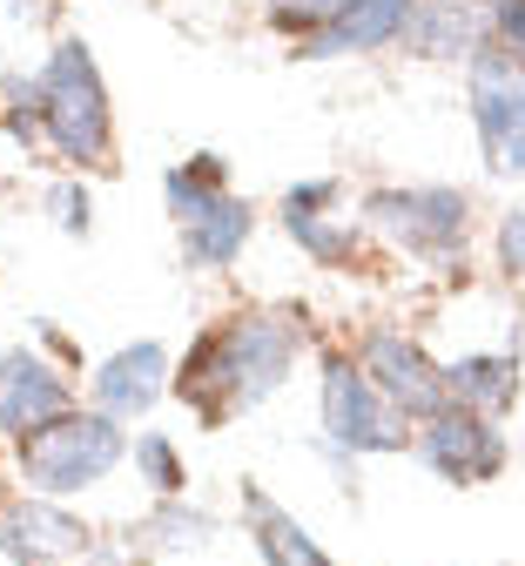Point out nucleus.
I'll list each match as a JSON object with an SVG mask.
<instances>
[{
  "label": "nucleus",
  "instance_id": "obj_9",
  "mask_svg": "<svg viewBox=\"0 0 525 566\" xmlns=\"http://www.w3.org/2000/svg\"><path fill=\"white\" fill-rule=\"evenodd\" d=\"M61 411H74V385L61 365H48L34 344L0 350V439H28L41 424H54Z\"/></svg>",
  "mask_w": 525,
  "mask_h": 566
},
{
  "label": "nucleus",
  "instance_id": "obj_22",
  "mask_svg": "<svg viewBox=\"0 0 525 566\" xmlns=\"http://www.w3.org/2000/svg\"><path fill=\"white\" fill-rule=\"evenodd\" d=\"M88 189H82V176H67V182H54L48 189V217H54V230L61 237H88Z\"/></svg>",
  "mask_w": 525,
  "mask_h": 566
},
{
  "label": "nucleus",
  "instance_id": "obj_10",
  "mask_svg": "<svg viewBox=\"0 0 525 566\" xmlns=\"http://www.w3.org/2000/svg\"><path fill=\"white\" fill-rule=\"evenodd\" d=\"M411 21H418V0H344V8H337V14H330V21H324L317 34L290 41V54H296V61L391 54V48H405Z\"/></svg>",
  "mask_w": 525,
  "mask_h": 566
},
{
  "label": "nucleus",
  "instance_id": "obj_14",
  "mask_svg": "<svg viewBox=\"0 0 525 566\" xmlns=\"http://www.w3.org/2000/svg\"><path fill=\"white\" fill-rule=\"evenodd\" d=\"M444 378H452V405L479 418H505L518 398V350H465V358L444 365Z\"/></svg>",
  "mask_w": 525,
  "mask_h": 566
},
{
  "label": "nucleus",
  "instance_id": "obj_8",
  "mask_svg": "<svg viewBox=\"0 0 525 566\" xmlns=\"http://www.w3.org/2000/svg\"><path fill=\"white\" fill-rule=\"evenodd\" d=\"M357 365L370 371V385H378L411 424H424V418H438L444 405H452V378H444V365L431 358L418 337H405V331H385V324L364 331Z\"/></svg>",
  "mask_w": 525,
  "mask_h": 566
},
{
  "label": "nucleus",
  "instance_id": "obj_3",
  "mask_svg": "<svg viewBox=\"0 0 525 566\" xmlns=\"http://www.w3.org/2000/svg\"><path fill=\"white\" fill-rule=\"evenodd\" d=\"M14 459H21V485L28 492H41V500H67V492L102 485L128 459V439H122V418L88 405V411H61L54 424L28 432L14 446Z\"/></svg>",
  "mask_w": 525,
  "mask_h": 566
},
{
  "label": "nucleus",
  "instance_id": "obj_20",
  "mask_svg": "<svg viewBox=\"0 0 525 566\" xmlns=\"http://www.w3.org/2000/svg\"><path fill=\"white\" fill-rule=\"evenodd\" d=\"M156 539H162L169 553H196V546H209V539H216V520H209L202 506L162 500V513H156Z\"/></svg>",
  "mask_w": 525,
  "mask_h": 566
},
{
  "label": "nucleus",
  "instance_id": "obj_15",
  "mask_svg": "<svg viewBox=\"0 0 525 566\" xmlns=\"http://www.w3.org/2000/svg\"><path fill=\"white\" fill-rule=\"evenodd\" d=\"M243 520H250V539H256V553H263V566H337L304 526H296L270 492H256V485H243Z\"/></svg>",
  "mask_w": 525,
  "mask_h": 566
},
{
  "label": "nucleus",
  "instance_id": "obj_24",
  "mask_svg": "<svg viewBox=\"0 0 525 566\" xmlns=\"http://www.w3.org/2000/svg\"><path fill=\"white\" fill-rule=\"evenodd\" d=\"M492 48L525 61V0H492Z\"/></svg>",
  "mask_w": 525,
  "mask_h": 566
},
{
  "label": "nucleus",
  "instance_id": "obj_1",
  "mask_svg": "<svg viewBox=\"0 0 525 566\" xmlns=\"http://www.w3.org/2000/svg\"><path fill=\"white\" fill-rule=\"evenodd\" d=\"M296 350H304V331L283 311H243L230 324H216L176 371V398L202 418V424H222V418H243L256 411L263 398L283 391Z\"/></svg>",
  "mask_w": 525,
  "mask_h": 566
},
{
  "label": "nucleus",
  "instance_id": "obj_5",
  "mask_svg": "<svg viewBox=\"0 0 525 566\" xmlns=\"http://www.w3.org/2000/svg\"><path fill=\"white\" fill-rule=\"evenodd\" d=\"M324 446L344 452V459H364V452H405L411 432H405V411L370 385V371L357 358H344V350H330L324 358Z\"/></svg>",
  "mask_w": 525,
  "mask_h": 566
},
{
  "label": "nucleus",
  "instance_id": "obj_19",
  "mask_svg": "<svg viewBox=\"0 0 525 566\" xmlns=\"http://www.w3.org/2000/svg\"><path fill=\"white\" fill-rule=\"evenodd\" d=\"M135 472H141V485L156 492V500H182V485H189L182 452H176V439H162V432H141V439H135Z\"/></svg>",
  "mask_w": 525,
  "mask_h": 566
},
{
  "label": "nucleus",
  "instance_id": "obj_25",
  "mask_svg": "<svg viewBox=\"0 0 525 566\" xmlns=\"http://www.w3.org/2000/svg\"><path fill=\"white\" fill-rule=\"evenodd\" d=\"M498 263L512 276H525V209H505L498 217Z\"/></svg>",
  "mask_w": 525,
  "mask_h": 566
},
{
  "label": "nucleus",
  "instance_id": "obj_11",
  "mask_svg": "<svg viewBox=\"0 0 525 566\" xmlns=\"http://www.w3.org/2000/svg\"><path fill=\"white\" fill-rule=\"evenodd\" d=\"M162 391H176V371H169V350L156 344V337H141V344H122L115 358H102L95 365V378H88V398H95V411H108V418H141V411H156V398Z\"/></svg>",
  "mask_w": 525,
  "mask_h": 566
},
{
  "label": "nucleus",
  "instance_id": "obj_4",
  "mask_svg": "<svg viewBox=\"0 0 525 566\" xmlns=\"http://www.w3.org/2000/svg\"><path fill=\"white\" fill-rule=\"evenodd\" d=\"M364 223L385 230L405 256L424 263H459L472 243V196L452 182H411V189H370Z\"/></svg>",
  "mask_w": 525,
  "mask_h": 566
},
{
  "label": "nucleus",
  "instance_id": "obj_21",
  "mask_svg": "<svg viewBox=\"0 0 525 566\" xmlns=\"http://www.w3.org/2000/svg\"><path fill=\"white\" fill-rule=\"evenodd\" d=\"M337 8H344V0H270L263 14H270V28H276L283 41H304V34H317Z\"/></svg>",
  "mask_w": 525,
  "mask_h": 566
},
{
  "label": "nucleus",
  "instance_id": "obj_23",
  "mask_svg": "<svg viewBox=\"0 0 525 566\" xmlns=\"http://www.w3.org/2000/svg\"><path fill=\"white\" fill-rule=\"evenodd\" d=\"M337 202H344V182H337V176H317V182L283 189V209H276V217H324V209H337Z\"/></svg>",
  "mask_w": 525,
  "mask_h": 566
},
{
  "label": "nucleus",
  "instance_id": "obj_17",
  "mask_svg": "<svg viewBox=\"0 0 525 566\" xmlns=\"http://www.w3.org/2000/svg\"><path fill=\"white\" fill-rule=\"evenodd\" d=\"M230 196V169H222V156H189V163H176L169 176H162V202H169V217L176 223H196V217H209V209Z\"/></svg>",
  "mask_w": 525,
  "mask_h": 566
},
{
  "label": "nucleus",
  "instance_id": "obj_2",
  "mask_svg": "<svg viewBox=\"0 0 525 566\" xmlns=\"http://www.w3.org/2000/svg\"><path fill=\"white\" fill-rule=\"evenodd\" d=\"M34 102H41V135L67 169H102L115 149V108H108V82L95 67L88 41H54V54L34 75Z\"/></svg>",
  "mask_w": 525,
  "mask_h": 566
},
{
  "label": "nucleus",
  "instance_id": "obj_12",
  "mask_svg": "<svg viewBox=\"0 0 525 566\" xmlns=\"http://www.w3.org/2000/svg\"><path fill=\"white\" fill-rule=\"evenodd\" d=\"M88 526L74 520V513H61L54 500H14L8 513H0V553L8 559H21V566H61V559H74V553H88Z\"/></svg>",
  "mask_w": 525,
  "mask_h": 566
},
{
  "label": "nucleus",
  "instance_id": "obj_13",
  "mask_svg": "<svg viewBox=\"0 0 525 566\" xmlns=\"http://www.w3.org/2000/svg\"><path fill=\"white\" fill-rule=\"evenodd\" d=\"M492 48V0H418V21L405 34V54L418 61H465Z\"/></svg>",
  "mask_w": 525,
  "mask_h": 566
},
{
  "label": "nucleus",
  "instance_id": "obj_7",
  "mask_svg": "<svg viewBox=\"0 0 525 566\" xmlns=\"http://www.w3.org/2000/svg\"><path fill=\"white\" fill-rule=\"evenodd\" d=\"M411 446H418V459H424L444 485H492V479L505 472V459H512L498 418H479V411H465V405H444L438 418H424Z\"/></svg>",
  "mask_w": 525,
  "mask_h": 566
},
{
  "label": "nucleus",
  "instance_id": "obj_16",
  "mask_svg": "<svg viewBox=\"0 0 525 566\" xmlns=\"http://www.w3.org/2000/svg\"><path fill=\"white\" fill-rule=\"evenodd\" d=\"M250 230H256L250 202H243V196H222L209 217L182 223V256H189V270H230V263L243 256Z\"/></svg>",
  "mask_w": 525,
  "mask_h": 566
},
{
  "label": "nucleus",
  "instance_id": "obj_6",
  "mask_svg": "<svg viewBox=\"0 0 525 566\" xmlns=\"http://www.w3.org/2000/svg\"><path fill=\"white\" fill-rule=\"evenodd\" d=\"M465 102H472V128L492 176H525V61H512L505 48L472 54L465 67Z\"/></svg>",
  "mask_w": 525,
  "mask_h": 566
},
{
  "label": "nucleus",
  "instance_id": "obj_18",
  "mask_svg": "<svg viewBox=\"0 0 525 566\" xmlns=\"http://www.w3.org/2000/svg\"><path fill=\"white\" fill-rule=\"evenodd\" d=\"M283 230H290V243L304 250L311 263H324V270H344L350 256H357V223L350 217H283Z\"/></svg>",
  "mask_w": 525,
  "mask_h": 566
}]
</instances>
